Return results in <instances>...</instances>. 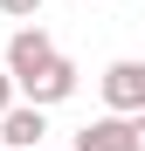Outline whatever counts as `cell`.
Returning <instances> with one entry per match:
<instances>
[{
  "instance_id": "1",
  "label": "cell",
  "mask_w": 145,
  "mask_h": 151,
  "mask_svg": "<svg viewBox=\"0 0 145 151\" xmlns=\"http://www.w3.org/2000/svg\"><path fill=\"white\" fill-rule=\"evenodd\" d=\"M97 89H104V110H111V117H138V110H145V62H138V55L111 62L104 76H97Z\"/></svg>"
},
{
  "instance_id": "2",
  "label": "cell",
  "mask_w": 145,
  "mask_h": 151,
  "mask_svg": "<svg viewBox=\"0 0 145 151\" xmlns=\"http://www.w3.org/2000/svg\"><path fill=\"white\" fill-rule=\"evenodd\" d=\"M55 55H62V48L48 41V28H14V41H7V76H14V89L28 83V76H42Z\"/></svg>"
},
{
  "instance_id": "3",
  "label": "cell",
  "mask_w": 145,
  "mask_h": 151,
  "mask_svg": "<svg viewBox=\"0 0 145 151\" xmlns=\"http://www.w3.org/2000/svg\"><path fill=\"white\" fill-rule=\"evenodd\" d=\"M14 96H21V103H35V110H48V103H69V96H76V62H69V55H55L42 76H28Z\"/></svg>"
},
{
  "instance_id": "4",
  "label": "cell",
  "mask_w": 145,
  "mask_h": 151,
  "mask_svg": "<svg viewBox=\"0 0 145 151\" xmlns=\"http://www.w3.org/2000/svg\"><path fill=\"white\" fill-rule=\"evenodd\" d=\"M42 137H48V117L35 103H14L7 117H0V144H7V151H35Z\"/></svg>"
},
{
  "instance_id": "5",
  "label": "cell",
  "mask_w": 145,
  "mask_h": 151,
  "mask_svg": "<svg viewBox=\"0 0 145 151\" xmlns=\"http://www.w3.org/2000/svg\"><path fill=\"white\" fill-rule=\"evenodd\" d=\"M76 151H125V117H97L76 131Z\"/></svg>"
},
{
  "instance_id": "6",
  "label": "cell",
  "mask_w": 145,
  "mask_h": 151,
  "mask_svg": "<svg viewBox=\"0 0 145 151\" xmlns=\"http://www.w3.org/2000/svg\"><path fill=\"white\" fill-rule=\"evenodd\" d=\"M0 14H7V21H35V14H42V0H0Z\"/></svg>"
},
{
  "instance_id": "7",
  "label": "cell",
  "mask_w": 145,
  "mask_h": 151,
  "mask_svg": "<svg viewBox=\"0 0 145 151\" xmlns=\"http://www.w3.org/2000/svg\"><path fill=\"white\" fill-rule=\"evenodd\" d=\"M125 151H145V110L125 117Z\"/></svg>"
},
{
  "instance_id": "8",
  "label": "cell",
  "mask_w": 145,
  "mask_h": 151,
  "mask_svg": "<svg viewBox=\"0 0 145 151\" xmlns=\"http://www.w3.org/2000/svg\"><path fill=\"white\" fill-rule=\"evenodd\" d=\"M14 103H21V96H14V76H7V69H0V117H7Z\"/></svg>"
}]
</instances>
